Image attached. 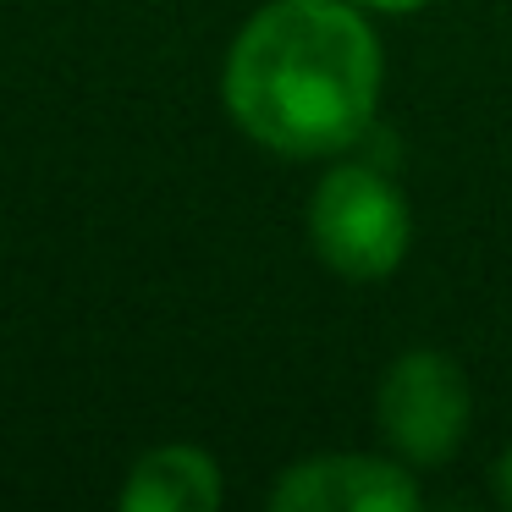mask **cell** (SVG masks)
Instances as JSON below:
<instances>
[{
  "label": "cell",
  "mask_w": 512,
  "mask_h": 512,
  "mask_svg": "<svg viewBox=\"0 0 512 512\" xmlns=\"http://www.w3.org/2000/svg\"><path fill=\"white\" fill-rule=\"evenodd\" d=\"M303 232L331 276L369 287V281H391L408 265L413 210L386 166L336 155L303 204Z\"/></svg>",
  "instance_id": "obj_2"
},
{
  "label": "cell",
  "mask_w": 512,
  "mask_h": 512,
  "mask_svg": "<svg viewBox=\"0 0 512 512\" xmlns=\"http://www.w3.org/2000/svg\"><path fill=\"white\" fill-rule=\"evenodd\" d=\"M221 496H226L221 463H215V452H204L193 441L149 446L116 490L122 512H215Z\"/></svg>",
  "instance_id": "obj_5"
},
{
  "label": "cell",
  "mask_w": 512,
  "mask_h": 512,
  "mask_svg": "<svg viewBox=\"0 0 512 512\" xmlns=\"http://www.w3.org/2000/svg\"><path fill=\"white\" fill-rule=\"evenodd\" d=\"M375 430L386 452L419 474L452 463L474 430V391L463 364L441 347L397 353L375 386Z\"/></svg>",
  "instance_id": "obj_3"
},
{
  "label": "cell",
  "mask_w": 512,
  "mask_h": 512,
  "mask_svg": "<svg viewBox=\"0 0 512 512\" xmlns=\"http://www.w3.org/2000/svg\"><path fill=\"white\" fill-rule=\"evenodd\" d=\"M353 6H364L369 17H413V12H424L430 0H353Z\"/></svg>",
  "instance_id": "obj_7"
},
{
  "label": "cell",
  "mask_w": 512,
  "mask_h": 512,
  "mask_svg": "<svg viewBox=\"0 0 512 512\" xmlns=\"http://www.w3.org/2000/svg\"><path fill=\"white\" fill-rule=\"evenodd\" d=\"M276 512H419V468L391 452H309L270 485Z\"/></svg>",
  "instance_id": "obj_4"
},
{
  "label": "cell",
  "mask_w": 512,
  "mask_h": 512,
  "mask_svg": "<svg viewBox=\"0 0 512 512\" xmlns=\"http://www.w3.org/2000/svg\"><path fill=\"white\" fill-rule=\"evenodd\" d=\"M386 50L353 0H265L232 34L221 105L276 160H336L380 116Z\"/></svg>",
  "instance_id": "obj_1"
},
{
  "label": "cell",
  "mask_w": 512,
  "mask_h": 512,
  "mask_svg": "<svg viewBox=\"0 0 512 512\" xmlns=\"http://www.w3.org/2000/svg\"><path fill=\"white\" fill-rule=\"evenodd\" d=\"M490 490H496L501 507H512V441L496 452V463H490Z\"/></svg>",
  "instance_id": "obj_6"
}]
</instances>
